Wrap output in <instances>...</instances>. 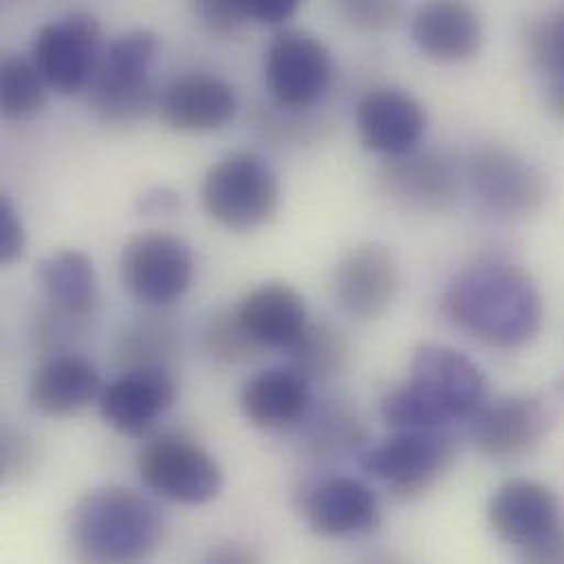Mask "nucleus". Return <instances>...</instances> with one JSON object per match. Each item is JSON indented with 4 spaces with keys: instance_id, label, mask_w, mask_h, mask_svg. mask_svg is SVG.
I'll use <instances>...</instances> for the list:
<instances>
[{
    "instance_id": "20e7f679",
    "label": "nucleus",
    "mask_w": 564,
    "mask_h": 564,
    "mask_svg": "<svg viewBox=\"0 0 564 564\" xmlns=\"http://www.w3.org/2000/svg\"><path fill=\"white\" fill-rule=\"evenodd\" d=\"M161 40L150 29L121 33L106 46L88 99L93 112L110 126H134L159 106L150 70L159 57Z\"/></svg>"
},
{
    "instance_id": "f03ea898",
    "label": "nucleus",
    "mask_w": 564,
    "mask_h": 564,
    "mask_svg": "<svg viewBox=\"0 0 564 564\" xmlns=\"http://www.w3.org/2000/svg\"><path fill=\"white\" fill-rule=\"evenodd\" d=\"M451 321L497 349L532 343L545 321L543 294L517 264L488 260L464 269L444 294Z\"/></svg>"
},
{
    "instance_id": "423d86ee",
    "label": "nucleus",
    "mask_w": 564,
    "mask_h": 564,
    "mask_svg": "<svg viewBox=\"0 0 564 564\" xmlns=\"http://www.w3.org/2000/svg\"><path fill=\"white\" fill-rule=\"evenodd\" d=\"M459 442L451 431H398L362 453V470L393 495L415 499L433 490L455 466Z\"/></svg>"
},
{
    "instance_id": "aec40b11",
    "label": "nucleus",
    "mask_w": 564,
    "mask_h": 564,
    "mask_svg": "<svg viewBox=\"0 0 564 564\" xmlns=\"http://www.w3.org/2000/svg\"><path fill=\"white\" fill-rule=\"evenodd\" d=\"M99 369L77 354H57L31 376L29 402L44 417H73L88 409L104 391Z\"/></svg>"
},
{
    "instance_id": "f257e3e1",
    "label": "nucleus",
    "mask_w": 564,
    "mask_h": 564,
    "mask_svg": "<svg viewBox=\"0 0 564 564\" xmlns=\"http://www.w3.org/2000/svg\"><path fill=\"white\" fill-rule=\"evenodd\" d=\"M488 404V382L479 365L464 351L426 343L411 358L409 380L384 393L380 415L398 431H451L473 422Z\"/></svg>"
},
{
    "instance_id": "58836bf2",
    "label": "nucleus",
    "mask_w": 564,
    "mask_h": 564,
    "mask_svg": "<svg viewBox=\"0 0 564 564\" xmlns=\"http://www.w3.org/2000/svg\"><path fill=\"white\" fill-rule=\"evenodd\" d=\"M150 203H154V205H159V198L156 196H152V194H148L145 196V205H150ZM176 203V198H174V194H165L163 192V198H161V205L165 207V209H172V205Z\"/></svg>"
},
{
    "instance_id": "1a4fd4ad",
    "label": "nucleus",
    "mask_w": 564,
    "mask_h": 564,
    "mask_svg": "<svg viewBox=\"0 0 564 564\" xmlns=\"http://www.w3.org/2000/svg\"><path fill=\"white\" fill-rule=\"evenodd\" d=\"M123 288L143 305L161 307L178 301L194 283L196 260L185 240L172 234H139L121 251Z\"/></svg>"
},
{
    "instance_id": "72a5a7b5",
    "label": "nucleus",
    "mask_w": 564,
    "mask_h": 564,
    "mask_svg": "<svg viewBox=\"0 0 564 564\" xmlns=\"http://www.w3.org/2000/svg\"><path fill=\"white\" fill-rule=\"evenodd\" d=\"M26 231L7 196H0V264L9 267L24 256Z\"/></svg>"
},
{
    "instance_id": "7c9ffc66",
    "label": "nucleus",
    "mask_w": 564,
    "mask_h": 564,
    "mask_svg": "<svg viewBox=\"0 0 564 564\" xmlns=\"http://www.w3.org/2000/svg\"><path fill=\"white\" fill-rule=\"evenodd\" d=\"M2 479L20 481L37 466V446L31 435L15 429L2 431Z\"/></svg>"
},
{
    "instance_id": "4c0bfd02",
    "label": "nucleus",
    "mask_w": 564,
    "mask_h": 564,
    "mask_svg": "<svg viewBox=\"0 0 564 564\" xmlns=\"http://www.w3.org/2000/svg\"><path fill=\"white\" fill-rule=\"evenodd\" d=\"M547 104H550V110H552L561 121H564V73L563 75L552 77L550 88H547Z\"/></svg>"
},
{
    "instance_id": "9d476101",
    "label": "nucleus",
    "mask_w": 564,
    "mask_h": 564,
    "mask_svg": "<svg viewBox=\"0 0 564 564\" xmlns=\"http://www.w3.org/2000/svg\"><path fill=\"white\" fill-rule=\"evenodd\" d=\"M267 84L273 99L288 110L318 104L334 79V59L325 42L307 31H280L267 51Z\"/></svg>"
},
{
    "instance_id": "39448f33",
    "label": "nucleus",
    "mask_w": 564,
    "mask_h": 564,
    "mask_svg": "<svg viewBox=\"0 0 564 564\" xmlns=\"http://www.w3.org/2000/svg\"><path fill=\"white\" fill-rule=\"evenodd\" d=\"M203 205L212 220L238 234L271 225L282 205L278 174L256 154L218 161L203 181Z\"/></svg>"
},
{
    "instance_id": "2f4dec72",
    "label": "nucleus",
    "mask_w": 564,
    "mask_h": 564,
    "mask_svg": "<svg viewBox=\"0 0 564 564\" xmlns=\"http://www.w3.org/2000/svg\"><path fill=\"white\" fill-rule=\"evenodd\" d=\"M343 18L360 31H387L393 29L402 18V7L398 2L384 0H345L340 4Z\"/></svg>"
},
{
    "instance_id": "a211bd4d",
    "label": "nucleus",
    "mask_w": 564,
    "mask_h": 564,
    "mask_svg": "<svg viewBox=\"0 0 564 564\" xmlns=\"http://www.w3.org/2000/svg\"><path fill=\"white\" fill-rule=\"evenodd\" d=\"M378 183L387 198L415 212H446L459 194L457 172L435 152L411 150L387 159Z\"/></svg>"
},
{
    "instance_id": "c9c22d12",
    "label": "nucleus",
    "mask_w": 564,
    "mask_h": 564,
    "mask_svg": "<svg viewBox=\"0 0 564 564\" xmlns=\"http://www.w3.org/2000/svg\"><path fill=\"white\" fill-rule=\"evenodd\" d=\"M242 2L251 22L271 24V26L288 22L299 11L296 0H242Z\"/></svg>"
},
{
    "instance_id": "f3484780",
    "label": "nucleus",
    "mask_w": 564,
    "mask_h": 564,
    "mask_svg": "<svg viewBox=\"0 0 564 564\" xmlns=\"http://www.w3.org/2000/svg\"><path fill=\"white\" fill-rule=\"evenodd\" d=\"M356 126L367 150L391 159L417 148L429 117L420 99L409 90L376 88L358 101Z\"/></svg>"
},
{
    "instance_id": "4be33fe9",
    "label": "nucleus",
    "mask_w": 564,
    "mask_h": 564,
    "mask_svg": "<svg viewBox=\"0 0 564 564\" xmlns=\"http://www.w3.org/2000/svg\"><path fill=\"white\" fill-rule=\"evenodd\" d=\"M236 314L260 349H282L285 354L310 325L303 296L283 282L253 288L236 305Z\"/></svg>"
},
{
    "instance_id": "2eb2a0df",
    "label": "nucleus",
    "mask_w": 564,
    "mask_h": 564,
    "mask_svg": "<svg viewBox=\"0 0 564 564\" xmlns=\"http://www.w3.org/2000/svg\"><path fill=\"white\" fill-rule=\"evenodd\" d=\"M547 424V409L536 395H508L477 413L470 440L490 459H519L541 444Z\"/></svg>"
},
{
    "instance_id": "c85d7f7f",
    "label": "nucleus",
    "mask_w": 564,
    "mask_h": 564,
    "mask_svg": "<svg viewBox=\"0 0 564 564\" xmlns=\"http://www.w3.org/2000/svg\"><path fill=\"white\" fill-rule=\"evenodd\" d=\"M532 62L552 77L564 73V4L536 15L528 31Z\"/></svg>"
},
{
    "instance_id": "473e14b6",
    "label": "nucleus",
    "mask_w": 564,
    "mask_h": 564,
    "mask_svg": "<svg viewBox=\"0 0 564 564\" xmlns=\"http://www.w3.org/2000/svg\"><path fill=\"white\" fill-rule=\"evenodd\" d=\"M194 11L212 33L225 37L240 33L251 22L242 0H200Z\"/></svg>"
},
{
    "instance_id": "0eeeda50",
    "label": "nucleus",
    "mask_w": 564,
    "mask_h": 564,
    "mask_svg": "<svg viewBox=\"0 0 564 564\" xmlns=\"http://www.w3.org/2000/svg\"><path fill=\"white\" fill-rule=\"evenodd\" d=\"M106 55L104 31L93 13L75 11L42 24L31 42V62L59 95L90 88Z\"/></svg>"
},
{
    "instance_id": "b1692460",
    "label": "nucleus",
    "mask_w": 564,
    "mask_h": 564,
    "mask_svg": "<svg viewBox=\"0 0 564 564\" xmlns=\"http://www.w3.org/2000/svg\"><path fill=\"white\" fill-rule=\"evenodd\" d=\"M37 285L46 310L70 323L88 318L97 305L95 267L86 253L75 249L48 253L37 267Z\"/></svg>"
},
{
    "instance_id": "4468645a",
    "label": "nucleus",
    "mask_w": 564,
    "mask_h": 564,
    "mask_svg": "<svg viewBox=\"0 0 564 564\" xmlns=\"http://www.w3.org/2000/svg\"><path fill=\"white\" fill-rule=\"evenodd\" d=\"M400 283V271L393 253L367 242L351 249L332 273V296L340 312L351 318H378L391 305Z\"/></svg>"
},
{
    "instance_id": "ea45409f",
    "label": "nucleus",
    "mask_w": 564,
    "mask_h": 564,
    "mask_svg": "<svg viewBox=\"0 0 564 564\" xmlns=\"http://www.w3.org/2000/svg\"><path fill=\"white\" fill-rule=\"evenodd\" d=\"M376 564H393V563H389V561H382V563H376Z\"/></svg>"
},
{
    "instance_id": "cd10ccee",
    "label": "nucleus",
    "mask_w": 564,
    "mask_h": 564,
    "mask_svg": "<svg viewBox=\"0 0 564 564\" xmlns=\"http://www.w3.org/2000/svg\"><path fill=\"white\" fill-rule=\"evenodd\" d=\"M207 351L225 365L251 362L262 349L245 332L236 307H218L205 327Z\"/></svg>"
},
{
    "instance_id": "dca6fc26",
    "label": "nucleus",
    "mask_w": 564,
    "mask_h": 564,
    "mask_svg": "<svg viewBox=\"0 0 564 564\" xmlns=\"http://www.w3.org/2000/svg\"><path fill=\"white\" fill-rule=\"evenodd\" d=\"M238 112L236 88L212 73H187L172 79L159 97V115L174 132L207 134L225 128Z\"/></svg>"
},
{
    "instance_id": "5701e85b",
    "label": "nucleus",
    "mask_w": 564,
    "mask_h": 564,
    "mask_svg": "<svg viewBox=\"0 0 564 564\" xmlns=\"http://www.w3.org/2000/svg\"><path fill=\"white\" fill-rule=\"evenodd\" d=\"M310 404V380L292 365L271 367L253 376L240 395L245 417L264 431H280L301 422Z\"/></svg>"
},
{
    "instance_id": "ddd939ff",
    "label": "nucleus",
    "mask_w": 564,
    "mask_h": 564,
    "mask_svg": "<svg viewBox=\"0 0 564 564\" xmlns=\"http://www.w3.org/2000/svg\"><path fill=\"white\" fill-rule=\"evenodd\" d=\"M301 514L314 534L327 539L365 536L382 523L378 495L354 477H327L305 488Z\"/></svg>"
},
{
    "instance_id": "e433bc0d",
    "label": "nucleus",
    "mask_w": 564,
    "mask_h": 564,
    "mask_svg": "<svg viewBox=\"0 0 564 564\" xmlns=\"http://www.w3.org/2000/svg\"><path fill=\"white\" fill-rule=\"evenodd\" d=\"M203 564H264L260 552L249 543L225 541L209 550Z\"/></svg>"
},
{
    "instance_id": "f704fd0d",
    "label": "nucleus",
    "mask_w": 564,
    "mask_h": 564,
    "mask_svg": "<svg viewBox=\"0 0 564 564\" xmlns=\"http://www.w3.org/2000/svg\"><path fill=\"white\" fill-rule=\"evenodd\" d=\"M519 564H564V523L519 547Z\"/></svg>"
},
{
    "instance_id": "393cba45",
    "label": "nucleus",
    "mask_w": 564,
    "mask_h": 564,
    "mask_svg": "<svg viewBox=\"0 0 564 564\" xmlns=\"http://www.w3.org/2000/svg\"><path fill=\"white\" fill-rule=\"evenodd\" d=\"M48 86L29 57L7 55L0 62V110L4 119L26 121L48 101Z\"/></svg>"
},
{
    "instance_id": "a878e982",
    "label": "nucleus",
    "mask_w": 564,
    "mask_h": 564,
    "mask_svg": "<svg viewBox=\"0 0 564 564\" xmlns=\"http://www.w3.org/2000/svg\"><path fill=\"white\" fill-rule=\"evenodd\" d=\"M290 365L307 380H325L340 373L349 360L347 338L329 323H310L288 351Z\"/></svg>"
},
{
    "instance_id": "6ab92c4d",
    "label": "nucleus",
    "mask_w": 564,
    "mask_h": 564,
    "mask_svg": "<svg viewBox=\"0 0 564 564\" xmlns=\"http://www.w3.org/2000/svg\"><path fill=\"white\" fill-rule=\"evenodd\" d=\"M492 532L517 550L561 525V501L545 484L510 479L501 484L488 503Z\"/></svg>"
},
{
    "instance_id": "9b49d317",
    "label": "nucleus",
    "mask_w": 564,
    "mask_h": 564,
    "mask_svg": "<svg viewBox=\"0 0 564 564\" xmlns=\"http://www.w3.org/2000/svg\"><path fill=\"white\" fill-rule=\"evenodd\" d=\"M468 181L477 198L501 216H530L547 198L543 174L503 145H484L468 161Z\"/></svg>"
},
{
    "instance_id": "412c9836",
    "label": "nucleus",
    "mask_w": 564,
    "mask_h": 564,
    "mask_svg": "<svg viewBox=\"0 0 564 564\" xmlns=\"http://www.w3.org/2000/svg\"><path fill=\"white\" fill-rule=\"evenodd\" d=\"M411 33L426 57L437 62H466L481 51L486 24L481 13L468 2L435 0L415 11Z\"/></svg>"
},
{
    "instance_id": "7ed1b4c3",
    "label": "nucleus",
    "mask_w": 564,
    "mask_h": 564,
    "mask_svg": "<svg viewBox=\"0 0 564 564\" xmlns=\"http://www.w3.org/2000/svg\"><path fill=\"white\" fill-rule=\"evenodd\" d=\"M165 519L145 495L104 486L86 492L70 512L68 539L82 564H134L161 545Z\"/></svg>"
},
{
    "instance_id": "6e6552de",
    "label": "nucleus",
    "mask_w": 564,
    "mask_h": 564,
    "mask_svg": "<svg viewBox=\"0 0 564 564\" xmlns=\"http://www.w3.org/2000/svg\"><path fill=\"white\" fill-rule=\"evenodd\" d=\"M143 486L178 506H205L223 490V470L216 457L185 435H159L137 457Z\"/></svg>"
},
{
    "instance_id": "bb28decb",
    "label": "nucleus",
    "mask_w": 564,
    "mask_h": 564,
    "mask_svg": "<svg viewBox=\"0 0 564 564\" xmlns=\"http://www.w3.org/2000/svg\"><path fill=\"white\" fill-rule=\"evenodd\" d=\"M365 442V431L354 413L340 404H325L310 420L305 446L314 457L340 459L356 453Z\"/></svg>"
},
{
    "instance_id": "c756f323",
    "label": "nucleus",
    "mask_w": 564,
    "mask_h": 564,
    "mask_svg": "<svg viewBox=\"0 0 564 564\" xmlns=\"http://www.w3.org/2000/svg\"><path fill=\"white\" fill-rule=\"evenodd\" d=\"M174 334L163 323H137L132 329L126 332L123 345L119 349V356L130 367H143V365H165V358L172 351Z\"/></svg>"
},
{
    "instance_id": "f8f14e48",
    "label": "nucleus",
    "mask_w": 564,
    "mask_h": 564,
    "mask_svg": "<svg viewBox=\"0 0 564 564\" xmlns=\"http://www.w3.org/2000/svg\"><path fill=\"white\" fill-rule=\"evenodd\" d=\"M176 380L167 367H130L99 395V411L108 426L128 437H145L176 402Z\"/></svg>"
}]
</instances>
